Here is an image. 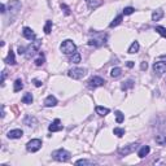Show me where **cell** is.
<instances>
[{"instance_id":"32","label":"cell","mask_w":166,"mask_h":166,"mask_svg":"<svg viewBox=\"0 0 166 166\" xmlns=\"http://www.w3.org/2000/svg\"><path fill=\"white\" fill-rule=\"evenodd\" d=\"M132 86H134V82H132V81H127V82H123V84H122V90L131 88Z\"/></svg>"},{"instance_id":"15","label":"cell","mask_w":166,"mask_h":166,"mask_svg":"<svg viewBox=\"0 0 166 166\" xmlns=\"http://www.w3.org/2000/svg\"><path fill=\"white\" fill-rule=\"evenodd\" d=\"M162 17H164V11L162 9H156L152 13V20L153 21H160Z\"/></svg>"},{"instance_id":"17","label":"cell","mask_w":166,"mask_h":166,"mask_svg":"<svg viewBox=\"0 0 166 166\" xmlns=\"http://www.w3.org/2000/svg\"><path fill=\"white\" fill-rule=\"evenodd\" d=\"M104 43H105V42H104V39H95V38H94V39L88 40V44L90 46H95V47H100V46H103Z\"/></svg>"},{"instance_id":"21","label":"cell","mask_w":166,"mask_h":166,"mask_svg":"<svg viewBox=\"0 0 166 166\" xmlns=\"http://www.w3.org/2000/svg\"><path fill=\"white\" fill-rule=\"evenodd\" d=\"M22 88H24V83H22V81H21V79H17L16 82H14L13 91H14V92H18V91H21Z\"/></svg>"},{"instance_id":"18","label":"cell","mask_w":166,"mask_h":166,"mask_svg":"<svg viewBox=\"0 0 166 166\" xmlns=\"http://www.w3.org/2000/svg\"><path fill=\"white\" fill-rule=\"evenodd\" d=\"M154 140H156L157 144L164 145V144H166V135H164V134H160V135H156Z\"/></svg>"},{"instance_id":"30","label":"cell","mask_w":166,"mask_h":166,"mask_svg":"<svg viewBox=\"0 0 166 166\" xmlns=\"http://www.w3.org/2000/svg\"><path fill=\"white\" fill-rule=\"evenodd\" d=\"M113 132H114V135H117L118 138H122V136L125 135V130L123 129H119V127H116V129L113 130Z\"/></svg>"},{"instance_id":"3","label":"cell","mask_w":166,"mask_h":166,"mask_svg":"<svg viewBox=\"0 0 166 166\" xmlns=\"http://www.w3.org/2000/svg\"><path fill=\"white\" fill-rule=\"evenodd\" d=\"M52 157H53L56 161L65 162V161H68V160H70V152H68V151L61 148V149H57V151H55V152H52Z\"/></svg>"},{"instance_id":"13","label":"cell","mask_w":166,"mask_h":166,"mask_svg":"<svg viewBox=\"0 0 166 166\" xmlns=\"http://www.w3.org/2000/svg\"><path fill=\"white\" fill-rule=\"evenodd\" d=\"M56 104H57V99L53 95H49V96H47V99L44 100V106H47V108L55 106Z\"/></svg>"},{"instance_id":"29","label":"cell","mask_w":166,"mask_h":166,"mask_svg":"<svg viewBox=\"0 0 166 166\" xmlns=\"http://www.w3.org/2000/svg\"><path fill=\"white\" fill-rule=\"evenodd\" d=\"M77 165H95L94 161H90V160H78L77 162H75Z\"/></svg>"},{"instance_id":"10","label":"cell","mask_w":166,"mask_h":166,"mask_svg":"<svg viewBox=\"0 0 166 166\" xmlns=\"http://www.w3.org/2000/svg\"><path fill=\"white\" fill-rule=\"evenodd\" d=\"M48 130L51 131V132H56V131H61L62 130V125H61V121L59 118H56L53 122H52L51 125H49Z\"/></svg>"},{"instance_id":"22","label":"cell","mask_w":166,"mask_h":166,"mask_svg":"<svg viewBox=\"0 0 166 166\" xmlns=\"http://www.w3.org/2000/svg\"><path fill=\"white\" fill-rule=\"evenodd\" d=\"M96 113L100 116H106L109 113V109L108 108H104V106H96Z\"/></svg>"},{"instance_id":"24","label":"cell","mask_w":166,"mask_h":166,"mask_svg":"<svg viewBox=\"0 0 166 166\" xmlns=\"http://www.w3.org/2000/svg\"><path fill=\"white\" fill-rule=\"evenodd\" d=\"M139 51V43L138 42H134L132 44H131V47L129 48V53H136V52Z\"/></svg>"},{"instance_id":"38","label":"cell","mask_w":166,"mask_h":166,"mask_svg":"<svg viewBox=\"0 0 166 166\" xmlns=\"http://www.w3.org/2000/svg\"><path fill=\"white\" fill-rule=\"evenodd\" d=\"M156 164L157 165H166V157L162 160H160V161H156Z\"/></svg>"},{"instance_id":"25","label":"cell","mask_w":166,"mask_h":166,"mask_svg":"<svg viewBox=\"0 0 166 166\" xmlns=\"http://www.w3.org/2000/svg\"><path fill=\"white\" fill-rule=\"evenodd\" d=\"M122 20H123V17H122V16H117V17H116L114 21L110 22V25H109V26H110V27H116V26H118L119 24H121Z\"/></svg>"},{"instance_id":"6","label":"cell","mask_w":166,"mask_h":166,"mask_svg":"<svg viewBox=\"0 0 166 166\" xmlns=\"http://www.w3.org/2000/svg\"><path fill=\"white\" fill-rule=\"evenodd\" d=\"M8 7H9V12L12 14V17L17 16V13L21 11V3L18 1V0H11L9 4H8Z\"/></svg>"},{"instance_id":"31","label":"cell","mask_w":166,"mask_h":166,"mask_svg":"<svg viewBox=\"0 0 166 166\" xmlns=\"http://www.w3.org/2000/svg\"><path fill=\"white\" fill-rule=\"evenodd\" d=\"M43 64H44V55L40 53V57L35 60V65H36V66H42Z\"/></svg>"},{"instance_id":"7","label":"cell","mask_w":166,"mask_h":166,"mask_svg":"<svg viewBox=\"0 0 166 166\" xmlns=\"http://www.w3.org/2000/svg\"><path fill=\"white\" fill-rule=\"evenodd\" d=\"M138 143H132V144H129V145H125L123 148H121V149H118V153L121 154V156H127V154L132 153L134 151L138 148Z\"/></svg>"},{"instance_id":"43","label":"cell","mask_w":166,"mask_h":166,"mask_svg":"<svg viewBox=\"0 0 166 166\" xmlns=\"http://www.w3.org/2000/svg\"><path fill=\"white\" fill-rule=\"evenodd\" d=\"M162 57V59H166V56H161Z\"/></svg>"},{"instance_id":"39","label":"cell","mask_w":166,"mask_h":166,"mask_svg":"<svg viewBox=\"0 0 166 166\" xmlns=\"http://www.w3.org/2000/svg\"><path fill=\"white\" fill-rule=\"evenodd\" d=\"M33 83L35 84V87H40V86H42V82H40V81H38V79H34Z\"/></svg>"},{"instance_id":"27","label":"cell","mask_w":166,"mask_h":166,"mask_svg":"<svg viewBox=\"0 0 166 166\" xmlns=\"http://www.w3.org/2000/svg\"><path fill=\"white\" fill-rule=\"evenodd\" d=\"M81 59H82V57H81V55L75 52V53H73V57L70 59V62H73V64H78V62H81Z\"/></svg>"},{"instance_id":"19","label":"cell","mask_w":166,"mask_h":166,"mask_svg":"<svg viewBox=\"0 0 166 166\" xmlns=\"http://www.w3.org/2000/svg\"><path fill=\"white\" fill-rule=\"evenodd\" d=\"M21 100H22V103H24V104H31V103H33L34 99H33V95L29 94V92H27V94H25L24 96H22Z\"/></svg>"},{"instance_id":"26","label":"cell","mask_w":166,"mask_h":166,"mask_svg":"<svg viewBox=\"0 0 166 166\" xmlns=\"http://www.w3.org/2000/svg\"><path fill=\"white\" fill-rule=\"evenodd\" d=\"M123 119H125L123 113L119 112V110H117V112H116V121H117V123H122V122H123Z\"/></svg>"},{"instance_id":"36","label":"cell","mask_w":166,"mask_h":166,"mask_svg":"<svg viewBox=\"0 0 166 166\" xmlns=\"http://www.w3.org/2000/svg\"><path fill=\"white\" fill-rule=\"evenodd\" d=\"M147 68H148V64L145 62V61H143V62H141V65H140V69H141L143 71H144V70H147Z\"/></svg>"},{"instance_id":"9","label":"cell","mask_w":166,"mask_h":166,"mask_svg":"<svg viewBox=\"0 0 166 166\" xmlns=\"http://www.w3.org/2000/svg\"><path fill=\"white\" fill-rule=\"evenodd\" d=\"M87 83H88V87H90V88H96V87L104 86L105 81H104L101 77H92Z\"/></svg>"},{"instance_id":"4","label":"cell","mask_w":166,"mask_h":166,"mask_svg":"<svg viewBox=\"0 0 166 166\" xmlns=\"http://www.w3.org/2000/svg\"><path fill=\"white\" fill-rule=\"evenodd\" d=\"M42 148V140L40 139H31L30 141L26 144V149L29 152H38V151Z\"/></svg>"},{"instance_id":"12","label":"cell","mask_w":166,"mask_h":166,"mask_svg":"<svg viewBox=\"0 0 166 166\" xmlns=\"http://www.w3.org/2000/svg\"><path fill=\"white\" fill-rule=\"evenodd\" d=\"M22 35H24L27 40H34V39H35V33H34V31L31 30L30 27H24Z\"/></svg>"},{"instance_id":"33","label":"cell","mask_w":166,"mask_h":166,"mask_svg":"<svg viewBox=\"0 0 166 166\" xmlns=\"http://www.w3.org/2000/svg\"><path fill=\"white\" fill-rule=\"evenodd\" d=\"M51 27H52V21H47V24H46V26H44V33L46 34L51 33Z\"/></svg>"},{"instance_id":"8","label":"cell","mask_w":166,"mask_h":166,"mask_svg":"<svg viewBox=\"0 0 166 166\" xmlns=\"http://www.w3.org/2000/svg\"><path fill=\"white\" fill-rule=\"evenodd\" d=\"M153 71L157 75H162L164 73H166V62L164 61H157L153 64Z\"/></svg>"},{"instance_id":"41","label":"cell","mask_w":166,"mask_h":166,"mask_svg":"<svg viewBox=\"0 0 166 166\" xmlns=\"http://www.w3.org/2000/svg\"><path fill=\"white\" fill-rule=\"evenodd\" d=\"M1 13H5V4H1Z\"/></svg>"},{"instance_id":"5","label":"cell","mask_w":166,"mask_h":166,"mask_svg":"<svg viewBox=\"0 0 166 166\" xmlns=\"http://www.w3.org/2000/svg\"><path fill=\"white\" fill-rule=\"evenodd\" d=\"M87 70L86 69H82V68H73L69 70V77L73 78V79H81V78H83L84 75H86Z\"/></svg>"},{"instance_id":"14","label":"cell","mask_w":166,"mask_h":166,"mask_svg":"<svg viewBox=\"0 0 166 166\" xmlns=\"http://www.w3.org/2000/svg\"><path fill=\"white\" fill-rule=\"evenodd\" d=\"M151 152V148H149V145H143V147L140 148V151L138 152V156L140 157V158H144L145 156H147L148 153Z\"/></svg>"},{"instance_id":"28","label":"cell","mask_w":166,"mask_h":166,"mask_svg":"<svg viewBox=\"0 0 166 166\" xmlns=\"http://www.w3.org/2000/svg\"><path fill=\"white\" fill-rule=\"evenodd\" d=\"M154 30H156L161 36L166 38V29L165 27H162V26H156V29H154Z\"/></svg>"},{"instance_id":"1","label":"cell","mask_w":166,"mask_h":166,"mask_svg":"<svg viewBox=\"0 0 166 166\" xmlns=\"http://www.w3.org/2000/svg\"><path fill=\"white\" fill-rule=\"evenodd\" d=\"M60 49L64 55H71V53H75V49H77V46L73 43V40L70 39H66L61 43L60 46Z\"/></svg>"},{"instance_id":"16","label":"cell","mask_w":166,"mask_h":166,"mask_svg":"<svg viewBox=\"0 0 166 166\" xmlns=\"http://www.w3.org/2000/svg\"><path fill=\"white\" fill-rule=\"evenodd\" d=\"M7 64H9V65H14L16 64V57H14V52L11 49L9 51V53H8V56H7V59L4 60Z\"/></svg>"},{"instance_id":"20","label":"cell","mask_w":166,"mask_h":166,"mask_svg":"<svg viewBox=\"0 0 166 166\" xmlns=\"http://www.w3.org/2000/svg\"><path fill=\"white\" fill-rule=\"evenodd\" d=\"M24 123L26 126H31V123H36V119H35V117H33V116H26L24 119Z\"/></svg>"},{"instance_id":"34","label":"cell","mask_w":166,"mask_h":166,"mask_svg":"<svg viewBox=\"0 0 166 166\" xmlns=\"http://www.w3.org/2000/svg\"><path fill=\"white\" fill-rule=\"evenodd\" d=\"M134 11H135V9H134L132 7H126V8L123 9V13L126 14V16H129V14H132V13H134Z\"/></svg>"},{"instance_id":"37","label":"cell","mask_w":166,"mask_h":166,"mask_svg":"<svg viewBox=\"0 0 166 166\" xmlns=\"http://www.w3.org/2000/svg\"><path fill=\"white\" fill-rule=\"evenodd\" d=\"M5 77H7V71H5V70H3V73H1V84H4Z\"/></svg>"},{"instance_id":"2","label":"cell","mask_w":166,"mask_h":166,"mask_svg":"<svg viewBox=\"0 0 166 166\" xmlns=\"http://www.w3.org/2000/svg\"><path fill=\"white\" fill-rule=\"evenodd\" d=\"M40 44H42V42H40V40H34V42H31V44L27 48H26V52H25L26 59H31V57L35 56V53L39 51Z\"/></svg>"},{"instance_id":"11","label":"cell","mask_w":166,"mask_h":166,"mask_svg":"<svg viewBox=\"0 0 166 166\" xmlns=\"http://www.w3.org/2000/svg\"><path fill=\"white\" fill-rule=\"evenodd\" d=\"M22 135H24V131L20 130V129L11 130L9 132H8V138L9 139H20V138H22Z\"/></svg>"},{"instance_id":"23","label":"cell","mask_w":166,"mask_h":166,"mask_svg":"<svg viewBox=\"0 0 166 166\" xmlns=\"http://www.w3.org/2000/svg\"><path fill=\"white\" fill-rule=\"evenodd\" d=\"M121 74H122V69H121V68H113L112 71H110V75H112L113 78L121 77Z\"/></svg>"},{"instance_id":"40","label":"cell","mask_w":166,"mask_h":166,"mask_svg":"<svg viewBox=\"0 0 166 166\" xmlns=\"http://www.w3.org/2000/svg\"><path fill=\"white\" fill-rule=\"evenodd\" d=\"M127 66H129V68H132V66H134V62H132V61H129V62H127Z\"/></svg>"},{"instance_id":"35","label":"cell","mask_w":166,"mask_h":166,"mask_svg":"<svg viewBox=\"0 0 166 166\" xmlns=\"http://www.w3.org/2000/svg\"><path fill=\"white\" fill-rule=\"evenodd\" d=\"M61 9H64V12H65V14H70V9H69V8L66 7L65 4H61Z\"/></svg>"},{"instance_id":"42","label":"cell","mask_w":166,"mask_h":166,"mask_svg":"<svg viewBox=\"0 0 166 166\" xmlns=\"http://www.w3.org/2000/svg\"><path fill=\"white\" fill-rule=\"evenodd\" d=\"M86 1L88 3V4H91V1H92V0H86Z\"/></svg>"}]
</instances>
